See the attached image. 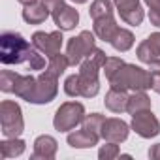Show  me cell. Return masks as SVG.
Instances as JSON below:
<instances>
[{
    "label": "cell",
    "instance_id": "1",
    "mask_svg": "<svg viewBox=\"0 0 160 160\" xmlns=\"http://www.w3.org/2000/svg\"><path fill=\"white\" fill-rule=\"evenodd\" d=\"M111 89L119 91H147L152 85V75L149 70H143L136 64H122L111 77H109Z\"/></svg>",
    "mask_w": 160,
    "mask_h": 160
},
{
    "label": "cell",
    "instance_id": "2",
    "mask_svg": "<svg viewBox=\"0 0 160 160\" xmlns=\"http://www.w3.org/2000/svg\"><path fill=\"white\" fill-rule=\"evenodd\" d=\"M106 53L102 49H94L81 64H79V85H81V96L83 98H94L100 91V81H98V72L104 68L106 62Z\"/></svg>",
    "mask_w": 160,
    "mask_h": 160
},
{
    "label": "cell",
    "instance_id": "3",
    "mask_svg": "<svg viewBox=\"0 0 160 160\" xmlns=\"http://www.w3.org/2000/svg\"><path fill=\"white\" fill-rule=\"evenodd\" d=\"M32 47L34 45H30L21 34L4 32L0 36V60L2 64H27Z\"/></svg>",
    "mask_w": 160,
    "mask_h": 160
},
{
    "label": "cell",
    "instance_id": "4",
    "mask_svg": "<svg viewBox=\"0 0 160 160\" xmlns=\"http://www.w3.org/2000/svg\"><path fill=\"white\" fill-rule=\"evenodd\" d=\"M0 124H2V134L6 138H19L23 134L25 122L19 104L12 100H4L0 104Z\"/></svg>",
    "mask_w": 160,
    "mask_h": 160
},
{
    "label": "cell",
    "instance_id": "5",
    "mask_svg": "<svg viewBox=\"0 0 160 160\" xmlns=\"http://www.w3.org/2000/svg\"><path fill=\"white\" fill-rule=\"evenodd\" d=\"M83 119H85L83 104H79V102H64L55 113L53 126L58 132H68V130H73L77 124H83Z\"/></svg>",
    "mask_w": 160,
    "mask_h": 160
},
{
    "label": "cell",
    "instance_id": "6",
    "mask_svg": "<svg viewBox=\"0 0 160 160\" xmlns=\"http://www.w3.org/2000/svg\"><path fill=\"white\" fill-rule=\"evenodd\" d=\"M94 36L96 34H92L91 30H83V32H79V36H75V38H72L68 42V45H66V57L70 60V66H79L96 49Z\"/></svg>",
    "mask_w": 160,
    "mask_h": 160
},
{
    "label": "cell",
    "instance_id": "7",
    "mask_svg": "<svg viewBox=\"0 0 160 160\" xmlns=\"http://www.w3.org/2000/svg\"><path fill=\"white\" fill-rule=\"evenodd\" d=\"M57 75L49 73L47 70L43 73H40L36 77V87H34V92L30 96V104H49L55 100L57 92H58V81H57Z\"/></svg>",
    "mask_w": 160,
    "mask_h": 160
},
{
    "label": "cell",
    "instance_id": "8",
    "mask_svg": "<svg viewBox=\"0 0 160 160\" xmlns=\"http://www.w3.org/2000/svg\"><path fill=\"white\" fill-rule=\"evenodd\" d=\"M132 130L138 136H141L145 139H151V138H156L160 134V122L152 115L151 109H145V111H139V113L132 115Z\"/></svg>",
    "mask_w": 160,
    "mask_h": 160
},
{
    "label": "cell",
    "instance_id": "9",
    "mask_svg": "<svg viewBox=\"0 0 160 160\" xmlns=\"http://www.w3.org/2000/svg\"><path fill=\"white\" fill-rule=\"evenodd\" d=\"M62 30H55V32H34L32 34V45L45 55L47 58L60 53L62 47Z\"/></svg>",
    "mask_w": 160,
    "mask_h": 160
},
{
    "label": "cell",
    "instance_id": "10",
    "mask_svg": "<svg viewBox=\"0 0 160 160\" xmlns=\"http://www.w3.org/2000/svg\"><path fill=\"white\" fill-rule=\"evenodd\" d=\"M113 2L117 6V12H119L121 19L126 25H132V27L141 25L145 13H143V8L139 4V0H113Z\"/></svg>",
    "mask_w": 160,
    "mask_h": 160
},
{
    "label": "cell",
    "instance_id": "11",
    "mask_svg": "<svg viewBox=\"0 0 160 160\" xmlns=\"http://www.w3.org/2000/svg\"><path fill=\"white\" fill-rule=\"evenodd\" d=\"M130 126L122 119H106L102 124V138L111 143H122L128 138Z\"/></svg>",
    "mask_w": 160,
    "mask_h": 160
},
{
    "label": "cell",
    "instance_id": "12",
    "mask_svg": "<svg viewBox=\"0 0 160 160\" xmlns=\"http://www.w3.org/2000/svg\"><path fill=\"white\" fill-rule=\"evenodd\" d=\"M53 15V21H55V25L58 27V30H73L75 28V25L79 23V13H77V10H73L72 6H62V8H58L55 13H51Z\"/></svg>",
    "mask_w": 160,
    "mask_h": 160
},
{
    "label": "cell",
    "instance_id": "13",
    "mask_svg": "<svg viewBox=\"0 0 160 160\" xmlns=\"http://www.w3.org/2000/svg\"><path fill=\"white\" fill-rule=\"evenodd\" d=\"M57 149H58V143L53 136H40L36 138L34 141V152H32V158H42V160H51L55 158L57 154Z\"/></svg>",
    "mask_w": 160,
    "mask_h": 160
},
{
    "label": "cell",
    "instance_id": "14",
    "mask_svg": "<svg viewBox=\"0 0 160 160\" xmlns=\"http://www.w3.org/2000/svg\"><path fill=\"white\" fill-rule=\"evenodd\" d=\"M100 138H102L100 134H94L91 130L81 128V130H75V132L68 134V145L73 149H89V147L98 145Z\"/></svg>",
    "mask_w": 160,
    "mask_h": 160
},
{
    "label": "cell",
    "instance_id": "15",
    "mask_svg": "<svg viewBox=\"0 0 160 160\" xmlns=\"http://www.w3.org/2000/svg\"><path fill=\"white\" fill-rule=\"evenodd\" d=\"M128 94L126 91H119V89H109V92L104 98V104L109 111L113 113H122L128 109Z\"/></svg>",
    "mask_w": 160,
    "mask_h": 160
},
{
    "label": "cell",
    "instance_id": "16",
    "mask_svg": "<svg viewBox=\"0 0 160 160\" xmlns=\"http://www.w3.org/2000/svg\"><path fill=\"white\" fill-rule=\"evenodd\" d=\"M49 15H51V12L47 10V6L42 2V0H40V2H36V4L25 6V10H23V19L28 25H42Z\"/></svg>",
    "mask_w": 160,
    "mask_h": 160
},
{
    "label": "cell",
    "instance_id": "17",
    "mask_svg": "<svg viewBox=\"0 0 160 160\" xmlns=\"http://www.w3.org/2000/svg\"><path fill=\"white\" fill-rule=\"evenodd\" d=\"M117 21L113 15H106V17H100V19H94V34L104 40V42H111L113 34L117 32Z\"/></svg>",
    "mask_w": 160,
    "mask_h": 160
},
{
    "label": "cell",
    "instance_id": "18",
    "mask_svg": "<svg viewBox=\"0 0 160 160\" xmlns=\"http://www.w3.org/2000/svg\"><path fill=\"white\" fill-rule=\"evenodd\" d=\"M25 147L27 143L19 138H8L6 141L0 143V158H15V156H21L25 152Z\"/></svg>",
    "mask_w": 160,
    "mask_h": 160
},
{
    "label": "cell",
    "instance_id": "19",
    "mask_svg": "<svg viewBox=\"0 0 160 160\" xmlns=\"http://www.w3.org/2000/svg\"><path fill=\"white\" fill-rule=\"evenodd\" d=\"M34 87H36V77H32V75H21L19 73L13 92H15V96H19V98H23V100L28 102L30 96H32V92H34Z\"/></svg>",
    "mask_w": 160,
    "mask_h": 160
},
{
    "label": "cell",
    "instance_id": "20",
    "mask_svg": "<svg viewBox=\"0 0 160 160\" xmlns=\"http://www.w3.org/2000/svg\"><path fill=\"white\" fill-rule=\"evenodd\" d=\"M109 43L113 45L115 51L124 53V51H128L134 45V34L130 30H126V28H117V32L113 34V38H111Z\"/></svg>",
    "mask_w": 160,
    "mask_h": 160
},
{
    "label": "cell",
    "instance_id": "21",
    "mask_svg": "<svg viewBox=\"0 0 160 160\" xmlns=\"http://www.w3.org/2000/svg\"><path fill=\"white\" fill-rule=\"evenodd\" d=\"M145 109H151V98L145 94V91H136L130 98H128V113L130 115H136L139 111H145Z\"/></svg>",
    "mask_w": 160,
    "mask_h": 160
},
{
    "label": "cell",
    "instance_id": "22",
    "mask_svg": "<svg viewBox=\"0 0 160 160\" xmlns=\"http://www.w3.org/2000/svg\"><path fill=\"white\" fill-rule=\"evenodd\" d=\"M138 58H139L141 62H145V64H151L152 60L160 58L158 49L154 47V43H152L149 38H147V40H143V42L138 45Z\"/></svg>",
    "mask_w": 160,
    "mask_h": 160
},
{
    "label": "cell",
    "instance_id": "23",
    "mask_svg": "<svg viewBox=\"0 0 160 160\" xmlns=\"http://www.w3.org/2000/svg\"><path fill=\"white\" fill-rule=\"evenodd\" d=\"M68 66H70L68 57H66V55H62V53H57V55H53V57H49V58H47V68H45V70H47L49 73H53V75L60 77Z\"/></svg>",
    "mask_w": 160,
    "mask_h": 160
},
{
    "label": "cell",
    "instance_id": "24",
    "mask_svg": "<svg viewBox=\"0 0 160 160\" xmlns=\"http://www.w3.org/2000/svg\"><path fill=\"white\" fill-rule=\"evenodd\" d=\"M92 21L94 19H100V17H106V15H113V4L111 0H94L91 4V10H89Z\"/></svg>",
    "mask_w": 160,
    "mask_h": 160
},
{
    "label": "cell",
    "instance_id": "25",
    "mask_svg": "<svg viewBox=\"0 0 160 160\" xmlns=\"http://www.w3.org/2000/svg\"><path fill=\"white\" fill-rule=\"evenodd\" d=\"M104 121H106V117H104V115H100V113L85 115V119H83V128L102 136V124H104Z\"/></svg>",
    "mask_w": 160,
    "mask_h": 160
},
{
    "label": "cell",
    "instance_id": "26",
    "mask_svg": "<svg viewBox=\"0 0 160 160\" xmlns=\"http://www.w3.org/2000/svg\"><path fill=\"white\" fill-rule=\"evenodd\" d=\"M17 77H19V73L4 70L2 73H0V89H2L4 92H13L15 83H17Z\"/></svg>",
    "mask_w": 160,
    "mask_h": 160
},
{
    "label": "cell",
    "instance_id": "27",
    "mask_svg": "<svg viewBox=\"0 0 160 160\" xmlns=\"http://www.w3.org/2000/svg\"><path fill=\"white\" fill-rule=\"evenodd\" d=\"M64 92L72 98L75 96H81V85H79V75H70L66 81H64Z\"/></svg>",
    "mask_w": 160,
    "mask_h": 160
},
{
    "label": "cell",
    "instance_id": "28",
    "mask_svg": "<svg viewBox=\"0 0 160 160\" xmlns=\"http://www.w3.org/2000/svg\"><path fill=\"white\" fill-rule=\"evenodd\" d=\"M119 154H121L119 143H111V141H108L106 145H102V149L98 151V156H100L102 160H113V158H117Z\"/></svg>",
    "mask_w": 160,
    "mask_h": 160
},
{
    "label": "cell",
    "instance_id": "29",
    "mask_svg": "<svg viewBox=\"0 0 160 160\" xmlns=\"http://www.w3.org/2000/svg\"><path fill=\"white\" fill-rule=\"evenodd\" d=\"M27 66H28L30 70H43V68H45V57L40 55V51H38L36 47H32L30 57H28V60H27Z\"/></svg>",
    "mask_w": 160,
    "mask_h": 160
},
{
    "label": "cell",
    "instance_id": "30",
    "mask_svg": "<svg viewBox=\"0 0 160 160\" xmlns=\"http://www.w3.org/2000/svg\"><path fill=\"white\" fill-rule=\"evenodd\" d=\"M122 64H124V60H122V58H119V57H108V58H106V62H104V68H102V70H104L106 77L109 79V77H111V75H113L121 66H122Z\"/></svg>",
    "mask_w": 160,
    "mask_h": 160
},
{
    "label": "cell",
    "instance_id": "31",
    "mask_svg": "<svg viewBox=\"0 0 160 160\" xmlns=\"http://www.w3.org/2000/svg\"><path fill=\"white\" fill-rule=\"evenodd\" d=\"M42 2L47 6V10H49L51 13H55L58 8H62V6H64V0H42Z\"/></svg>",
    "mask_w": 160,
    "mask_h": 160
},
{
    "label": "cell",
    "instance_id": "32",
    "mask_svg": "<svg viewBox=\"0 0 160 160\" xmlns=\"http://www.w3.org/2000/svg\"><path fill=\"white\" fill-rule=\"evenodd\" d=\"M149 21L151 25L160 28V10H149Z\"/></svg>",
    "mask_w": 160,
    "mask_h": 160
},
{
    "label": "cell",
    "instance_id": "33",
    "mask_svg": "<svg viewBox=\"0 0 160 160\" xmlns=\"http://www.w3.org/2000/svg\"><path fill=\"white\" fill-rule=\"evenodd\" d=\"M151 75H152V85H151V89L156 94H160V73H151Z\"/></svg>",
    "mask_w": 160,
    "mask_h": 160
},
{
    "label": "cell",
    "instance_id": "34",
    "mask_svg": "<svg viewBox=\"0 0 160 160\" xmlns=\"http://www.w3.org/2000/svg\"><path fill=\"white\" fill-rule=\"evenodd\" d=\"M149 156L154 158V160H160V143H156L149 149Z\"/></svg>",
    "mask_w": 160,
    "mask_h": 160
},
{
    "label": "cell",
    "instance_id": "35",
    "mask_svg": "<svg viewBox=\"0 0 160 160\" xmlns=\"http://www.w3.org/2000/svg\"><path fill=\"white\" fill-rule=\"evenodd\" d=\"M149 72L151 73H160V58H156L149 64Z\"/></svg>",
    "mask_w": 160,
    "mask_h": 160
},
{
    "label": "cell",
    "instance_id": "36",
    "mask_svg": "<svg viewBox=\"0 0 160 160\" xmlns=\"http://www.w3.org/2000/svg\"><path fill=\"white\" fill-rule=\"evenodd\" d=\"M149 40L154 43V47L158 49V53H160V32H154V34H151L149 36Z\"/></svg>",
    "mask_w": 160,
    "mask_h": 160
},
{
    "label": "cell",
    "instance_id": "37",
    "mask_svg": "<svg viewBox=\"0 0 160 160\" xmlns=\"http://www.w3.org/2000/svg\"><path fill=\"white\" fill-rule=\"evenodd\" d=\"M145 4L151 10H160V0H145Z\"/></svg>",
    "mask_w": 160,
    "mask_h": 160
},
{
    "label": "cell",
    "instance_id": "38",
    "mask_svg": "<svg viewBox=\"0 0 160 160\" xmlns=\"http://www.w3.org/2000/svg\"><path fill=\"white\" fill-rule=\"evenodd\" d=\"M19 2H21L23 6H30V4H36V2H40V0H19Z\"/></svg>",
    "mask_w": 160,
    "mask_h": 160
},
{
    "label": "cell",
    "instance_id": "39",
    "mask_svg": "<svg viewBox=\"0 0 160 160\" xmlns=\"http://www.w3.org/2000/svg\"><path fill=\"white\" fill-rule=\"evenodd\" d=\"M72 2H75V4H85L87 0H72Z\"/></svg>",
    "mask_w": 160,
    "mask_h": 160
}]
</instances>
